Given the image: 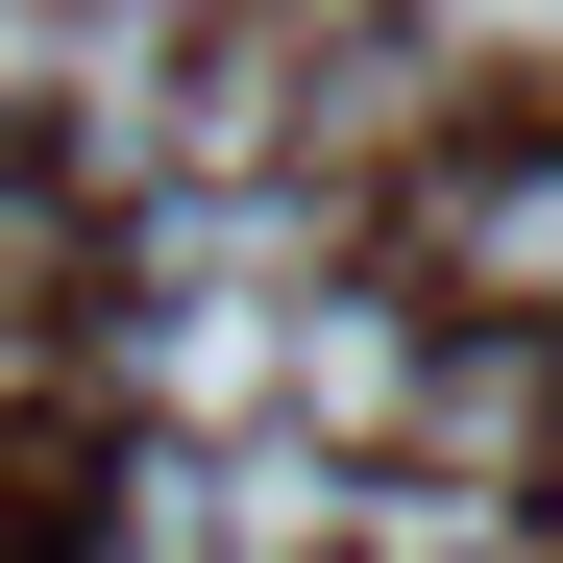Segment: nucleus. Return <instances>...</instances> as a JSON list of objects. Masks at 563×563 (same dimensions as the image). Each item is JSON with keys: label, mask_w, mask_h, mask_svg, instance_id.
Here are the masks:
<instances>
[{"label": "nucleus", "mask_w": 563, "mask_h": 563, "mask_svg": "<svg viewBox=\"0 0 563 563\" xmlns=\"http://www.w3.org/2000/svg\"><path fill=\"white\" fill-rule=\"evenodd\" d=\"M539 441H563V319H441L393 465H441V490H539Z\"/></svg>", "instance_id": "obj_1"}, {"label": "nucleus", "mask_w": 563, "mask_h": 563, "mask_svg": "<svg viewBox=\"0 0 563 563\" xmlns=\"http://www.w3.org/2000/svg\"><path fill=\"white\" fill-rule=\"evenodd\" d=\"M417 269L465 319H563V147H441L417 172Z\"/></svg>", "instance_id": "obj_2"}, {"label": "nucleus", "mask_w": 563, "mask_h": 563, "mask_svg": "<svg viewBox=\"0 0 563 563\" xmlns=\"http://www.w3.org/2000/svg\"><path fill=\"white\" fill-rule=\"evenodd\" d=\"M417 74H563V0H417Z\"/></svg>", "instance_id": "obj_3"}, {"label": "nucleus", "mask_w": 563, "mask_h": 563, "mask_svg": "<svg viewBox=\"0 0 563 563\" xmlns=\"http://www.w3.org/2000/svg\"><path fill=\"white\" fill-rule=\"evenodd\" d=\"M49 269H74V197H49L25 147H0V319H49Z\"/></svg>", "instance_id": "obj_4"}]
</instances>
